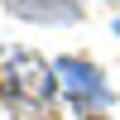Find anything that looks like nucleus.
<instances>
[{"mask_svg": "<svg viewBox=\"0 0 120 120\" xmlns=\"http://www.w3.org/2000/svg\"><path fill=\"white\" fill-rule=\"evenodd\" d=\"M5 77H10V91H15V106H24V111H43L58 91V72L48 63H38L34 53H15L5 63Z\"/></svg>", "mask_w": 120, "mask_h": 120, "instance_id": "f03ea898", "label": "nucleus"}, {"mask_svg": "<svg viewBox=\"0 0 120 120\" xmlns=\"http://www.w3.org/2000/svg\"><path fill=\"white\" fill-rule=\"evenodd\" d=\"M53 72H58V91H67V101H72L77 115H91V111H106L111 106L101 67H91L86 58H58Z\"/></svg>", "mask_w": 120, "mask_h": 120, "instance_id": "f257e3e1", "label": "nucleus"}, {"mask_svg": "<svg viewBox=\"0 0 120 120\" xmlns=\"http://www.w3.org/2000/svg\"><path fill=\"white\" fill-rule=\"evenodd\" d=\"M5 10L29 24H77L86 0H5Z\"/></svg>", "mask_w": 120, "mask_h": 120, "instance_id": "7ed1b4c3", "label": "nucleus"}, {"mask_svg": "<svg viewBox=\"0 0 120 120\" xmlns=\"http://www.w3.org/2000/svg\"><path fill=\"white\" fill-rule=\"evenodd\" d=\"M115 34H120V24H115Z\"/></svg>", "mask_w": 120, "mask_h": 120, "instance_id": "39448f33", "label": "nucleus"}, {"mask_svg": "<svg viewBox=\"0 0 120 120\" xmlns=\"http://www.w3.org/2000/svg\"><path fill=\"white\" fill-rule=\"evenodd\" d=\"M111 5H120V0H111Z\"/></svg>", "mask_w": 120, "mask_h": 120, "instance_id": "20e7f679", "label": "nucleus"}]
</instances>
